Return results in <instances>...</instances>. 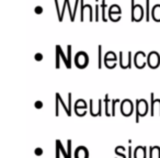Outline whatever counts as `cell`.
<instances>
[{
	"label": "cell",
	"instance_id": "cell-19",
	"mask_svg": "<svg viewBox=\"0 0 160 158\" xmlns=\"http://www.w3.org/2000/svg\"><path fill=\"white\" fill-rule=\"evenodd\" d=\"M59 52L56 49V68H59L60 67V62H59Z\"/></svg>",
	"mask_w": 160,
	"mask_h": 158
},
{
	"label": "cell",
	"instance_id": "cell-22",
	"mask_svg": "<svg viewBox=\"0 0 160 158\" xmlns=\"http://www.w3.org/2000/svg\"><path fill=\"white\" fill-rule=\"evenodd\" d=\"M55 5H56V8H57V12H58V19H59V21H62V12H60L59 8H58V0H55Z\"/></svg>",
	"mask_w": 160,
	"mask_h": 158
},
{
	"label": "cell",
	"instance_id": "cell-7",
	"mask_svg": "<svg viewBox=\"0 0 160 158\" xmlns=\"http://www.w3.org/2000/svg\"><path fill=\"white\" fill-rule=\"evenodd\" d=\"M75 158H89V151L87 147L78 146L75 151Z\"/></svg>",
	"mask_w": 160,
	"mask_h": 158
},
{
	"label": "cell",
	"instance_id": "cell-13",
	"mask_svg": "<svg viewBox=\"0 0 160 158\" xmlns=\"http://www.w3.org/2000/svg\"><path fill=\"white\" fill-rule=\"evenodd\" d=\"M56 143H57V145H58V146H59V149H60V151H62V156H64L65 158H69V156H68V151L65 150L64 146H62V143H60V140H56Z\"/></svg>",
	"mask_w": 160,
	"mask_h": 158
},
{
	"label": "cell",
	"instance_id": "cell-29",
	"mask_svg": "<svg viewBox=\"0 0 160 158\" xmlns=\"http://www.w3.org/2000/svg\"><path fill=\"white\" fill-rule=\"evenodd\" d=\"M34 153H35V155H42V154H43V149L38 147V148H36L35 150H34Z\"/></svg>",
	"mask_w": 160,
	"mask_h": 158
},
{
	"label": "cell",
	"instance_id": "cell-2",
	"mask_svg": "<svg viewBox=\"0 0 160 158\" xmlns=\"http://www.w3.org/2000/svg\"><path fill=\"white\" fill-rule=\"evenodd\" d=\"M132 21H140L144 17V8L142 5H135L134 0H132Z\"/></svg>",
	"mask_w": 160,
	"mask_h": 158
},
{
	"label": "cell",
	"instance_id": "cell-6",
	"mask_svg": "<svg viewBox=\"0 0 160 158\" xmlns=\"http://www.w3.org/2000/svg\"><path fill=\"white\" fill-rule=\"evenodd\" d=\"M145 57H146V54L142 51H139L136 53L134 60H135V65L137 68H144L145 67Z\"/></svg>",
	"mask_w": 160,
	"mask_h": 158
},
{
	"label": "cell",
	"instance_id": "cell-5",
	"mask_svg": "<svg viewBox=\"0 0 160 158\" xmlns=\"http://www.w3.org/2000/svg\"><path fill=\"white\" fill-rule=\"evenodd\" d=\"M147 63H148L150 68H157L160 64V55L157 52L152 51L149 53V55L147 56Z\"/></svg>",
	"mask_w": 160,
	"mask_h": 158
},
{
	"label": "cell",
	"instance_id": "cell-8",
	"mask_svg": "<svg viewBox=\"0 0 160 158\" xmlns=\"http://www.w3.org/2000/svg\"><path fill=\"white\" fill-rule=\"evenodd\" d=\"M116 60H118V57H116V54L112 51H109L104 56V64L105 66H109L110 63H113V64H116Z\"/></svg>",
	"mask_w": 160,
	"mask_h": 158
},
{
	"label": "cell",
	"instance_id": "cell-18",
	"mask_svg": "<svg viewBox=\"0 0 160 158\" xmlns=\"http://www.w3.org/2000/svg\"><path fill=\"white\" fill-rule=\"evenodd\" d=\"M67 53H68V63H69V66L71 67V45H68V46H67Z\"/></svg>",
	"mask_w": 160,
	"mask_h": 158
},
{
	"label": "cell",
	"instance_id": "cell-11",
	"mask_svg": "<svg viewBox=\"0 0 160 158\" xmlns=\"http://www.w3.org/2000/svg\"><path fill=\"white\" fill-rule=\"evenodd\" d=\"M56 49H57V51L59 52V55L62 56V60H64V63L66 64L67 68H70V66H69V63H68V57H66V56H65V53L62 52V47H60V45H57V46H56Z\"/></svg>",
	"mask_w": 160,
	"mask_h": 158
},
{
	"label": "cell",
	"instance_id": "cell-14",
	"mask_svg": "<svg viewBox=\"0 0 160 158\" xmlns=\"http://www.w3.org/2000/svg\"><path fill=\"white\" fill-rule=\"evenodd\" d=\"M56 97H57V98H58V99H59L60 103H62V108H64V109H65V111H66L67 115H68V116H70V115H71V113H70V112H69V109H68V107H66V105H65L64 101H62V97H60V94H58V92H57V94H56Z\"/></svg>",
	"mask_w": 160,
	"mask_h": 158
},
{
	"label": "cell",
	"instance_id": "cell-25",
	"mask_svg": "<svg viewBox=\"0 0 160 158\" xmlns=\"http://www.w3.org/2000/svg\"><path fill=\"white\" fill-rule=\"evenodd\" d=\"M34 58H35L36 60H42L43 59V55L41 53H36L35 56H34Z\"/></svg>",
	"mask_w": 160,
	"mask_h": 158
},
{
	"label": "cell",
	"instance_id": "cell-28",
	"mask_svg": "<svg viewBox=\"0 0 160 158\" xmlns=\"http://www.w3.org/2000/svg\"><path fill=\"white\" fill-rule=\"evenodd\" d=\"M96 20H99V5L96 3Z\"/></svg>",
	"mask_w": 160,
	"mask_h": 158
},
{
	"label": "cell",
	"instance_id": "cell-21",
	"mask_svg": "<svg viewBox=\"0 0 160 158\" xmlns=\"http://www.w3.org/2000/svg\"><path fill=\"white\" fill-rule=\"evenodd\" d=\"M59 102H60V101H59V99H58L57 98V97H56V111H55V115H59V110H58V108H59Z\"/></svg>",
	"mask_w": 160,
	"mask_h": 158
},
{
	"label": "cell",
	"instance_id": "cell-3",
	"mask_svg": "<svg viewBox=\"0 0 160 158\" xmlns=\"http://www.w3.org/2000/svg\"><path fill=\"white\" fill-rule=\"evenodd\" d=\"M75 63L78 68H85V67L89 64V56L83 51L78 52L75 57Z\"/></svg>",
	"mask_w": 160,
	"mask_h": 158
},
{
	"label": "cell",
	"instance_id": "cell-20",
	"mask_svg": "<svg viewBox=\"0 0 160 158\" xmlns=\"http://www.w3.org/2000/svg\"><path fill=\"white\" fill-rule=\"evenodd\" d=\"M67 149H68V156L69 158H71V140H67Z\"/></svg>",
	"mask_w": 160,
	"mask_h": 158
},
{
	"label": "cell",
	"instance_id": "cell-23",
	"mask_svg": "<svg viewBox=\"0 0 160 158\" xmlns=\"http://www.w3.org/2000/svg\"><path fill=\"white\" fill-rule=\"evenodd\" d=\"M149 3H150V0H146V10H147V21H149Z\"/></svg>",
	"mask_w": 160,
	"mask_h": 158
},
{
	"label": "cell",
	"instance_id": "cell-17",
	"mask_svg": "<svg viewBox=\"0 0 160 158\" xmlns=\"http://www.w3.org/2000/svg\"><path fill=\"white\" fill-rule=\"evenodd\" d=\"M118 102H121L120 99H114V100L112 101V113H111V115H113V116L115 115V104Z\"/></svg>",
	"mask_w": 160,
	"mask_h": 158
},
{
	"label": "cell",
	"instance_id": "cell-4",
	"mask_svg": "<svg viewBox=\"0 0 160 158\" xmlns=\"http://www.w3.org/2000/svg\"><path fill=\"white\" fill-rule=\"evenodd\" d=\"M134 104L129 99H125L121 102V112L124 116H129L133 114Z\"/></svg>",
	"mask_w": 160,
	"mask_h": 158
},
{
	"label": "cell",
	"instance_id": "cell-9",
	"mask_svg": "<svg viewBox=\"0 0 160 158\" xmlns=\"http://www.w3.org/2000/svg\"><path fill=\"white\" fill-rule=\"evenodd\" d=\"M80 109H83V110L87 109V103H86V101L82 100V99L77 100V102H76V104H75V112H76V114H77L78 116H81Z\"/></svg>",
	"mask_w": 160,
	"mask_h": 158
},
{
	"label": "cell",
	"instance_id": "cell-27",
	"mask_svg": "<svg viewBox=\"0 0 160 158\" xmlns=\"http://www.w3.org/2000/svg\"><path fill=\"white\" fill-rule=\"evenodd\" d=\"M34 105H35V108H38V109H41V108L43 107V102L42 101H36V102L34 103Z\"/></svg>",
	"mask_w": 160,
	"mask_h": 158
},
{
	"label": "cell",
	"instance_id": "cell-1",
	"mask_svg": "<svg viewBox=\"0 0 160 158\" xmlns=\"http://www.w3.org/2000/svg\"><path fill=\"white\" fill-rule=\"evenodd\" d=\"M148 112V103L144 99L136 100V122H139V116H145Z\"/></svg>",
	"mask_w": 160,
	"mask_h": 158
},
{
	"label": "cell",
	"instance_id": "cell-16",
	"mask_svg": "<svg viewBox=\"0 0 160 158\" xmlns=\"http://www.w3.org/2000/svg\"><path fill=\"white\" fill-rule=\"evenodd\" d=\"M105 8H107L105 0H102V3H101V9H102V20L103 21H107V18H105Z\"/></svg>",
	"mask_w": 160,
	"mask_h": 158
},
{
	"label": "cell",
	"instance_id": "cell-10",
	"mask_svg": "<svg viewBox=\"0 0 160 158\" xmlns=\"http://www.w3.org/2000/svg\"><path fill=\"white\" fill-rule=\"evenodd\" d=\"M151 16H152L155 21H160V5L153 6L152 11H151Z\"/></svg>",
	"mask_w": 160,
	"mask_h": 158
},
{
	"label": "cell",
	"instance_id": "cell-30",
	"mask_svg": "<svg viewBox=\"0 0 160 158\" xmlns=\"http://www.w3.org/2000/svg\"><path fill=\"white\" fill-rule=\"evenodd\" d=\"M59 151H60L59 146H58L57 143H56V158H60V156H59Z\"/></svg>",
	"mask_w": 160,
	"mask_h": 158
},
{
	"label": "cell",
	"instance_id": "cell-26",
	"mask_svg": "<svg viewBox=\"0 0 160 158\" xmlns=\"http://www.w3.org/2000/svg\"><path fill=\"white\" fill-rule=\"evenodd\" d=\"M34 11H35L36 13H42V12H43V8L41 7V6H38V7H35Z\"/></svg>",
	"mask_w": 160,
	"mask_h": 158
},
{
	"label": "cell",
	"instance_id": "cell-12",
	"mask_svg": "<svg viewBox=\"0 0 160 158\" xmlns=\"http://www.w3.org/2000/svg\"><path fill=\"white\" fill-rule=\"evenodd\" d=\"M98 49H99V53H98V66H99V68H101V67H102V46H101V45H99Z\"/></svg>",
	"mask_w": 160,
	"mask_h": 158
},
{
	"label": "cell",
	"instance_id": "cell-31",
	"mask_svg": "<svg viewBox=\"0 0 160 158\" xmlns=\"http://www.w3.org/2000/svg\"><path fill=\"white\" fill-rule=\"evenodd\" d=\"M128 158H132V145L129 143V146H128Z\"/></svg>",
	"mask_w": 160,
	"mask_h": 158
},
{
	"label": "cell",
	"instance_id": "cell-24",
	"mask_svg": "<svg viewBox=\"0 0 160 158\" xmlns=\"http://www.w3.org/2000/svg\"><path fill=\"white\" fill-rule=\"evenodd\" d=\"M68 109H69V112L71 113V94L70 92L68 94Z\"/></svg>",
	"mask_w": 160,
	"mask_h": 158
},
{
	"label": "cell",
	"instance_id": "cell-15",
	"mask_svg": "<svg viewBox=\"0 0 160 158\" xmlns=\"http://www.w3.org/2000/svg\"><path fill=\"white\" fill-rule=\"evenodd\" d=\"M104 102H105V115H111L109 112V94H105V99H104Z\"/></svg>",
	"mask_w": 160,
	"mask_h": 158
}]
</instances>
